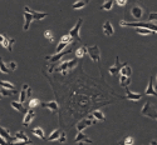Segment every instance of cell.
<instances>
[{"label": "cell", "mask_w": 157, "mask_h": 145, "mask_svg": "<svg viewBox=\"0 0 157 145\" xmlns=\"http://www.w3.org/2000/svg\"><path fill=\"white\" fill-rule=\"evenodd\" d=\"M120 25L121 26H129V28H147V29L152 30L153 33L157 31V26L153 23H129V21L121 20Z\"/></svg>", "instance_id": "1"}, {"label": "cell", "mask_w": 157, "mask_h": 145, "mask_svg": "<svg viewBox=\"0 0 157 145\" xmlns=\"http://www.w3.org/2000/svg\"><path fill=\"white\" fill-rule=\"evenodd\" d=\"M142 115H146L151 119H155L156 120V107L151 103V101H147L142 108Z\"/></svg>", "instance_id": "2"}, {"label": "cell", "mask_w": 157, "mask_h": 145, "mask_svg": "<svg viewBox=\"0 0 157 145\" xmlns=\"http://www.w3.org/2000/svg\"><path fill=\"white\" fill-rule=\"evenodd\" d=\"M77 65V60L75 59H72V60H68V61H63L59 67L56 69V70H58V71H62V74L63 75H67V73H68V70H71V69H73L74 67Z\"/></svg>", "instance_id": "3"}, {"label": "cell", "mask_w": 157, "mask_h": 145, "mask_svg": "<svg viewBox=\"0 0 157 145\" xmlns=\"http://www.w3.org/2000/svg\"><path fill=\"white\" fill-rule=\"evenodd\" d=\"M87 53L89 54L90 59H92L93 61H96V63L99 65V61H101V51H99L98 45H92V46H88Z\"/></svg>", "instance_id": "4"}, {"label": "cell", "mask_w": 157, "mask_h": 145, "mask_svg": "<svg viewBox=\"0 0 157 145\" xmlns=\"http://www.w3.org/2000/svg\"><path fill=\"white\" fill-rule=\"evenodd\" d=\"M131 14H132L133 19L140 20L143 16V14H145V9H143V6L140 5L138 3H135L132 5V8H131Z\"/></svg>", "instance_id": "5"}, {"label": "cell", "mask_w": 157, "mask_h": 145, "mask_svg": "<svg viewBox=\"0 0 157 145\" xmlns=\"http://www.w3.org/2000/svg\"><path fill=\"white\" fill-rule=\"evenodd\" d=\"M82 24H83V18H79V19H78V21H77V24L73 26V28L71 29V31H69V35H71L73 39H75V40H81L79 30H81Z\"/></svg>", "instance_id": "6"}, {"label": "cell", "mask_w": 157, "mask_h": 145, "mask_svg": "<svg viewBox=\"0 0 157 145\" xmlns=\"http://www.w3.org/2000/svg\"><path fill=\"white\" fill-rule=\"evenodd\" d=\"M72 51V48H71V44L67 46V49L65 50H62V51H59V53H56L54 55H49V56H45V59L47 60H49V61H52V63H56V61H58L60 58H63L64 55H67V54H69V53Z\"/></svg>", "instance_id": "7"}, {"label": "cell", "mask_w": 157, "mask_h": 145, "mask_svg": "<svg viewBox=\"0 0 157 145\" xmlns=\"http://www.w3.org/2000/svg\"><path fill=\"white\" fill-rule=\"evenodd\" d=\"M97 119L94 118V119H89V118H86V119H83V120H81L79 123L77 124V130L78 131H83L87 126H90V125H94V124H97Z\"/></svg>", "instance_id": "8"}, {"label": "cell", "mask_w": 157, "mask_h": 145, "mask_svg": "<svg viewBox=\"0 0 157 145\" xmlns=\"http://www.w3.org/2000/svg\"><path fill=\"white\" fill-rule=\"evenodd\" d=\"M24 11H28L29 14L33 16L34 20H43L48 16L47 13H40V11H35V10H32L29 6H24Z\"/></svg>", "instance_id": "9"}, {"label": "cell", "mask_w": 157, "mask_h": 145, "mask_svg": "<svg viewBox=\"0 0 157 145\" xmlns=\"http://www.w3.org/2000/svg\"><path fill=\"white\" fill-rule=\"evenodd\" d=\"M34 118H35V113L34 110L30 108L28 111H25V116H24V119H23V125L25 128H28L30 125V123L34 120Z\"/></svg>", "instance_id": "10"}, {"label": "cell", "mask_w": 157, "mask_h": 145, "mask_svg": "<svg viewBox=\"0 0 157 145\" xmlns=\"http://www.w3.org/2000/svg\"><path fill=\"white\" fill-rule=\"evenodd\" d=\"M15 140H13V143H25V144H30V139L27 136V134H24V131H17L15 133Z\"/></svg>", "instance_id": "11"}, {"label": "cell", "mask_w": 157, "mask_h": 145, "mask_svg": "<svg viewBox=\"0 0 157 145\" xmlns=\"http://www.w3.org/2000/svg\"><path fill=\"white\" fill-rule=\"evenodd\" d=\"M42 107L43 108H47L49 109L50 111H53V113H57L58 109H59V105L56 100H50V101H45V103H42Z\"/></svg>", "instance_id": "12"}, {"label": "cell", "mask_w": 157, "mask_h": 145, "mask_svg": "<svg viewBox=\"0 0 157 145\" xmlns=\"http://www.w3.org/2000/svg\"><path fill=\"white\" fill-rule=\"evenodd\" d=\"M103 33H104L106 36L114 35V28H113V25L111 24V21H106L103 24Z\"/></svg>", "instance_id": "13"}, {"label": "cell", "mask_w": 157, "mask_h": 145, "mask_svg": "<svg viewBox=\"0 0 157 145\" xmlns=\"http://www.w3.org/2000/svg\"><path fill=\"white\" fill-rule=\"evenodd\" d=\"M124 64H126V63L121 64V63H120V58L117 56V58H116V65H112V67L109 68V70H108V71H109V74H111V75H116L117 73L120 71V69L123 67Z\"/></svg>", "instance_id": "14"}, {"label": "cell", "mask_w": 157, "mask_h": 145, "mask_svg": "<svg viewBox=\"0 0 157 145\" xmlns=\"http://www.w3.org/2000/svg\"><path fill=\"white\" fill-rule=\"evenodd\" d=\"M74 143H87V144H93V141L88 139V136H86L82 131H78V134L74 139Z\"/></svg>", "instance_id": "15"}, {"label": "cell", "mask_w": 157, "mask_h": 145, "mask_svg": "<svg viewBox=\"0 0 157 145\" xmlns=\"http://www.w3.org/2000/svg\"><path fill=\"white\" fill-rule=\"evenodd\" d=\"M124 90H126V93H127V99L128 100H135V101H138L141 98H142V95L141 94H137V93H132V91L129 90V88L128 86H124Z\"/></svg>", "instance_id": "16"}, {"label": "cell", "mask_w": 157, "mask_h": 145, "mask_svg": "<svg viewBox=\"0 0 157 145\" xmlns=\"http://www.w3.org/2000/svg\"><path fill=\"white\" fill-rule=\"evenodd\" d=\"M34 19H33V16L29 14L28 11H24V30L27 31V30H29V26H30V23L33 21Z\"/></svg>", "instance_id": "17"}, {"label": "cell", "mask_w": 157, "mask_h": 145, "mask_svg": "<svg viewBox=\"0 0 157 145\" xmlns=\"http://www.w3.org/2000/svg\"><path fill=\"white\" fill-rule=\"evenodd\" d=\"M145 94L146 95H157V93H156V89L153 88V76H151L150 78V82H148V86H147V89H146V91H145Z\"/></svg>", "instance_id": "18"}, {"label": "cell", "mask_w": 157, "mask_h": 145, "mask_svg": "<svg viewBox=\"0 0 157 145\" xmlns=\"http://www.w3.org/2000/svg\"><path fill=\"white\" fill-rule=\"evenodd\" d=\"M0 135L4 138V140H5L6 143H13V138H11L10 133H9V131H8L5 128H3V126H0Z\"/></svg>", "instance_id": "19"}, {"label": "cell", "mask_w": 157, "mask_h": 145, "mask_svg": "<svg viewBox=\"0 0 157 145\" xmlns=\"http://www.w3.org/2000/svg\"><path fill=\"white\" fill-rule=\"evenodd\" d=\"M14 43H15V39H9V38L5 36L4 42H3V44H2V46H4L8 51H11V50H13V44H14Z\"/></svg>", "instance_id": "20"}, {"label": "cell", "mask_w": 157, "mask_h": 145, "mask_svg": "<svg viewBox=\"0 0 157 145\" xmlns=\"http://www.w3.org/2000/svg\"><path fill=\"white\" fill-rule=\"evenodd\" d=\"M90 2V0H77V2L72 5V8L74 9V10H78V9H82V8H84V6H87L88 5V3Z\"/></svg>", "instance_id": "21"}, {"label": "cell", "mask_w": 157, "mask_h": 145, "mask_svg": "<svg viewBox=\"0 0 157 145\" xmlns=\"http://www.w3.org/2000/svg\"><path fill=\"white\" fill-rule=\"evenodd\" d=\"M17 93L15 89H6V88H0V94H2L3 96H13Z\"/></svg>", "instance_id": "22"}, {"label": "cell", "mask_w": 157, "mask_h": 145, "mask_svg": "<svg viewBox=\"0 0 157 145\" xmlns=\"http://www.w3.org/2000/svg\"><path fill=\"white\" fill-rule=\"evenodd\" d=\"M10 105H11V108L15 109L17 111H19V113H21V114L25 113V109L23 108V103H20V101H11Z\"/></svg>", "instance_id": "23"}, {"label": "cell", "mask_w": 157, "mask_h": 145, "mask_svg": "<svg viewBox=\"0 0 157 145\" xmlns=\"http://www.w3.org/2000/svg\"><path fill=\"white\" fill-rule=\"evenodd\" d=\"M131 78L129 76H127V75H121L120 76V85L122 86V88H124V86H128L129 84H131Z\"/></svg>", "instance_id": "24"}, {"label": "cell", "mask_w": 157, "mask_h": 145, "mask_svg": "<svg viewBox=\"0 0 157 145\" xmlns=\"http://www.w3.org/2000/svg\"><path fill=\"white\" fill-rule=\"evenodd\" d=\"M32 133L36 136V138H39V139H44L45 138V134H44V130L42 129V128H34L33 130H32Z\"/></svg>", "instance_id": "25"}, {"label": "cell", "mask_w": 157, "mask_h": 145, "mask_svg": "<svg viewBox=\"0 0 157 145\" xmlns=\"http://www.w3.org/2000/svg\"><path fill=\"white\" fill-rule=\"evenodd\" d=\"M120 73L121 75H127V76H131V74H132V69H131V67L128 64H124L123 67L120 69Z\"/></svg>", "instance_id": "26"}, {"label": "cell", "mask_w": 157, "mask_h": 145, "mask_svg": "<svg viewBox=\"0 0 157 145\" xmlns=\"http://www.w3.org/2000/svg\"><path fill=\"white\" fill-rule=\"evenodd\" d=\"M60 133H62V131H60L59 129H57V130H54V131H52L50 135L47 138V140H48V141H54V140H58V138H59Z\"/></svg>", "instance_id": "27"}, {"label": "cell", "mask_w": 157, "mask_h": 145, "mask_svg": "<svg viewBox=\"0 0 157 145\" xmlns=\"http://www.w3.org/2000/svg\"><path fill=\"white\" fill-rule=\"evenodd\" d=\"M113 2H114V0H104V3L102 4L101 9H102V10H106V11H109V10H112V6H113Z\"/></svg>", "instance_id": "28"}, {"label": "cell", "mask_w": 157, "mask_h": 145, "mask_svg": "<svg viewBox=\"0 0 157 145\" xmlns=\"http://www.w3.org/2000/svg\"><path fill=\"white\" fill-rule=\"evenodd\" d=\"M87 54V48H84V46H82V48H78L77 50H75V58H84V55Z\"/></svg>", "instance_id": "29"}, {"label": "cell", "mask_w": 157, "mask_h": 145, "mask_svg": "<svg viewBox=\"0 0 157 145\" xmlns=\"http://www.w3.org/2000/svg\"><path fill=\"white\" fill-rule=\"evenodd\" d=\"M136 31H137L140 35H145V36L151 35V34L153 33L152 30H150V29H147V28H136Z\"/></svg>", "instance_id": "30"}, {"label": "cell", "mask_w": 157, "mask_h": 145, "mask_svg": "<svg viewBox=\"0 0 157 145\" xmlns=\"http://www.w3.org/2000/svg\"><path fill=\"white\" fill-rule=\"evenodd\" d=\"M0 71L4 73V74H9V73H10V69L8 68V65L3 61L2 58H0Z\"/></svg>", "instance_id": "31"}, {"label": "cell", "mask_w": 157, "mask_h": 145, "mask_svg": "<svg viewBox=\"0 0 157 145\" xmlns=\"http://www.w3.org/2000/svg\"><path fill=\"white\" fill-rule=\"evenodd\" d=\"M97 120H99V121H103L106 118H104V114L101 111V110H96V111H93V114H92Z\"/></svg>", "instance_id": "32"}, {"label": "cell", "mask_w": 157, "mask_h": 145, "mask_svg": "<svg viewBox=\"0 0 157 145\" xmlns=\"http://www.w3.org/2000/svg\"><path fill=\"white\" fill-rule=\"evenodd\" d=\"M44 38H47L50 43H54V34L52 30H45L44 31Z\"/></svg>", "instance_id": "33"}, {"label": "cell", "mask_w": 157, "mask_h": 145, "mask_svg": "<svg viewBox=\"0 0 157 145\" xmlns=\"http://www.w3.org/2000/svg\"><path fill=\"white\" fill-rule=\"evenodd\" d=\"M28 98V94H27V89H21L20 91V98H19V101L20 103H24Z\"/></svg>", "instance_id": "34"}, {"label": "cell", "mask_w": 157, "mask_h": 145, "mask_svg": "<svg viewBox=\"0 0 157 145\" xmlns=\"http://www.w3.org/2000/svg\"><path fill=\"white\" fill-rule=\"evenodd\" d=\"M0 86L6 88V89H15V86L13 85L11 83H9V82H4V80H0Z\"/></svg>", "instance_id": "35"}, {"label": "cell", "mask_w": 157, "mask_h": 145, "mask_svg": "<svg viewBox=\"0 0 157 145\" xmlns=\"http://www.w3.org/2000/svg\"><path fill=\"white\" fill-rule=\"evenodd\" d=\"M39 104H40V101H39V99H36V98H33V99L29 101V108L34 109L35 107H38Z\"/></svg>", "instance_id": "36"}, {"label": "cell", "mask_w": 157, "mask_h": 145, "mask_svg": "<svg viewBox=\"0 0 157 145\" xmlns=\"http://www.w3.org/2000/svg\"><path fill=\"white\" fill-rule=\"evenodd\" d=\"M58 140H59L60 143H65V141H67V133H65V131H62L60 135H59V138H58Z\"/></svg>", "instance_id": "37"}, {"label": "cell", "mask_w": 157, "mask_h": 145, "mask_svg": "<svg viewBox=\"0 0 157 145\" xmlns=\"http://www.w3.org/2000/svg\"><path fill=\"white\" fill-rule=\"evenodd\" d=\"M17 67H18V65H17V63H15V61H10V63L8 64V68L10 69V71L15 70V69H17Z\"/></svg>", "instance_id": "38"}, {"label": "cell", "mask_w": 157, "mask_h": 145, "mask_svg": "<svg viewBox=\"0 0 157 145\" xmlns=\"http://www.w3.org/2000/svg\"><path fill=\"white\" fill-rule=\"evenodd\" d=\"M133 143H135V140H133V138H132V136H128V138L123 141V144H124V145H132Z\"/></svg>", "instance_id": "39"}, {"label": "cell", "mask_w": 157, "mask_h": 145, "mask_svg": "<svg viewBox=\"0 0 157 145\" xmlns=\"http://www.w3.org/2000/svg\"><path fill=\"white\" fill-rule=\"evenodd\" d=\"M156 16H157V13L155 11V13H151V14H150V18H148V21L150 23H156Z\"/></svg>", "instance_id": "40"}, {"label": "cell", "mask_w": 157, "mask_h": 145, "mask_svg": "<svg viewBox=\"0 0 157 145\" xmlns=\"http://www.w3.org/2000/svg\"><path fill=\"white\" fill-rule=\"evenodd\" d=\"M128 0H116V4L118 5V6H124L127 4Z\"/></svg>", "instance_id": "41"}, {"label": "cell", "mask_w": 157, "mask_h": 145, "mask_svg": "<svg viewBox=\"0 0 157 145\" xmlns=\"http://www.w3.org/2000/svg\"><path fill=\"white\" fill-rule=\"evenodd\" d=\"M4 39H5V36H4V35H2V34H0V45H2V44H3V42H4Z\"/></svg>", "instance_id": "42"}, {"label": "cell", "mask_w": 157, "mask_h": 145, "mask_svg": "<svg viewBox=\"0 0 157 145\" xmlns=\"http://www.w3.org/2000/svg\"><path fill=\"white\" fill-rule=\"evenodd\" d=\"M5 143H6V141L3 139V136H2V135H0V145H4Z\"/></svg>", "instance_id": "43"}, {"label": "cell", "mask_w": 157, "mask_h": 145, "mask_svg": "<svg viewBox=\"0 0 157 145\" xmlns=\"http://www.w3.org/2000/svg\"><path fill=\"white\" fill-rule=\"evenodd\" d=\"M2 99H3V95H2V94H0V100H2Z\"/></svg>", "instance_id": "44"}]
</instances>
